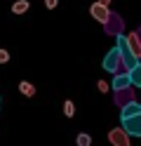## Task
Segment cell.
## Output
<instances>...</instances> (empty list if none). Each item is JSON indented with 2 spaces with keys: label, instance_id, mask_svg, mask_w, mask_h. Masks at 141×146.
I'll return each instance as SVG.
<instances>
[{
  "label": "cell",
  "instance_id": "obj_8",
  "mask_svg": "<svg viewBox=\"0 0 141 146\" xmlns=\"http://www.w3.org/2000/svg\"><path fill=\"white\" fill-rule=\"evenodd\" d=\"M132 85V78H129V71L125 73H115V78H113V90H122V87H129Z\"/></svg>",
  "mask_w": 141,
  "mask_h": 146
},
{
  "label": "cell",
  "instance_id": "obj_12",
  "mask_svg": "<svg viewBox=\"0 0 141 146\" xmlns=\"http://www.w3.org/2000/svg\"><path fill=\"white\" fill-rule=\"evenodd\" d=\"M129 78H132V85L141 87V64H136L134 68H129Z\"/></svg>",
  "mask_w": 141,
  "mask_h": 146
},
{
  "label": "cell",
  "instance_id": "obj_18",
  "mask_svg": "<svg viewBox=\"0 0 141 146\" xmlns=\"http://www.w3.org/2000/svg\"><path fill=\"white\" fill-rule=\"evenodd\" d=\"M97 87H99V92H106V90H108V85H106V83H103V80H101V83H99Z\"/></svg>",
  "mask_w": 141,
  "mask_h": 146
},
{
  "label": "cell",
  "instance_id": "obj_9",
  "mask_svg": "<svg viewBox=\"0 0 141 146\" xmlns=\"http://www.w3.org/2000/svg\"><path fill=\"white\" fill-rule=\"evenodd\" d=\"M139 111H141V104L129 102V104H125V106H120V118H129V115H134V113H139Z\"/></svg>",
  "mask_w": 141,
  "mask_h": 146
},
{
  "label": "cell",
  "instance_id": "obj_3",
  "mask_svg": "<svg viewBox=\"0 0 141 146\" xmlns=\"http://www.w3.org/2000/svg\"><path fill=\"white\" fill-rule=\"evenodd\" d=\"M122 29H125V21H122V17L120 14H115V12H111V17H108V21L103 24V31H106L108 35H118L122 33Z\"/></svg>",
  "mask_w": 141,
  "mask_h": 146
},
{
  "label": "cell",
  "instance_id": "obj_16",
  "mask_svg": "<svg viewBox=\"0 0 141 146\" xmlns=\"http://www.w3.org/2000/svg\"><path fill=\"white\" fill-rule=\"evenodd\" d=\"M7 61H9V52L0 47V64H7Z\"/></svg>",
  "mask_w": 141,
  "mask_h": 146
},
{
  "label": "cell",
  "instance_id": "obj_19",
  "mask_svg": "<svg viewBox=\"0 0 141 146\" xmlns=\"http://www.w3.org/2000/svg\"><path fill=\"white\" fill-rule=\"evenodd\" d=\"M136 33H139V38H141V29H136Z\"/></svg>",
  "mask_w": 141,
  "mask_h": 146
},
{
  "label": "cell",
  "instance_id": "obj_6",
  "mask_svg": "<svg viewBox=\"0 0 141 146\" xmlns=\"http://www.w3.org/2000/svg\"><path fill=\"white\" fill-rule=\"evenodd\" d=\"M89 14H92L97 21L106 24V21H108V17H111V7H108V5H103L101 0H99V3H94V5L89 7Z\"/></svg>",
  "mask_w": 141,
  "mask_h": 146
},
{
  "label": "cell",
  "instance_id": "obj_13",
  "mask_svg": "<svg viewBox=\"0 0 141 146\" xmlns=\"http://www.w3.org/2000/svg\"><path fill=\"white\" fill-rule=\"evenodd\" d=\"M19 92H21L24 97H35V87L24 80V83H19Z\"/></svg>",
  "mask_w": 141,
  "mask_h": 146
},
{
  "label": "cell",
  "instance_id": "obj_15",
  "mask_svg": "<svg viewBox=\"0 0 141 146\" xmlns=\"http://www.w3.org/2000/svg\"><path fill=\"white\" fill-rule=\"evenodd\" d=\"M64 113L68 115V118H73V115H75V104H73V102H66V104H64Z\"/></svg>",
  "mask_w": 141,
  "mask_h": 146
},
{
  "label": "cell",
  "instance_id": "obj_11",
  "mask_svg": "<svg viewBox=\"0 0 141 146\" xmlns=\"http://www.w3.org/2000/svg\"><path fill=\"white\" fill-rule=\"evenodd\" d=\"M28 7H31V3H28V0H17V3L12 5V12H14V14H26Z\"/></svg>",
  "mask_w": 141,
  "mask_h": 146
},
{
  "label": "cell",
  "instance_id": "obj_5",
  "mask_svg": "<svg viewBox=\"0 0 141 146\" xmlns=\"http://www.w3.org/2000/svg\"><path fill=\"white\" fill-rule=\"evenodd\" d=\"M129 132L125 130V127H115V130H111L108 132V141L113 146H129Z\"/></svg>",
  "mask_w": 141,
  "mask_h": 146
},
{
  "label": "cell",
  "instance_id": "obj_4",
  "mask_svg": "<svg viewBox=\"0 0 141 146\" xmlns=\"http://www.w3.org/2000/svg\"><path fill=\"white\" fill-rule=\"evenodd\" d=\"M122 120V127L132 134V137H141V111L129 115V118H120Z\"/></svg>",
  "mask_w": 141,
  "mask_h": 146
},
{
  "label": "cell",
  "instance_id": "obj_7",
  "mask_svg": "<svg viewBox=\"0 0 141 146\" xmlns=\"http://www.w3.org/2000/svg\"><path fill=\"white\" fill-rule=\"evenodd\" d=\"M115 92V104L118 106H125L129 102H134V92H132V85L129 87H122V90H113Z\"/></svg>",
  "mask_w": 141,
  "mask_h": 146
},
{
  "label": "cell",
  "instance_id": "obj_2",
  "mask_svg": "<svg viewBox=\"0 0 141 146\" xmlns=\"http://www.w3.org/2000/svg\"><path fill=\"white\" fill-rule=\"evenodd\" d=\"M103 68H106L108 73H118L120 68H125V66H122V54H120L118 45L106 54V57H103Z\"/></svg>",
  "mask_w": 141,
  "mask_h": 146
},
{
  "label": "cell",
  "instance_id": "obj_17",
  "mask_svg": "<svg viewBox=\"0 0 141 146\" xmlns=\"http://www.w3.org/2000/svg\"><path fill=\"white\" fill-rule=\"evenodd\" d=\"M56 5H59V0H45V7H47V10H54Z\"/></svg>",
  "mask_w": 141,
  "mask_h": 146
},
{
  "label": "cell",
  "instance_id": "obj_1",
  "mask_svg": "<svg viewBox=\"0 0 141 146\" xmlns=\"http://www.w3.org/2000/svg\"><path fill=\"white\" fill-rule=\"evenodd\" d=\"M118 47H120V54H122V66H125V71H129V68H134L136 64H141V57L132 50L127 35H122V33L118 35Z\"/></svg>",
  "mask_w": 141,
  "mask_h": 146
},
{
  "label": "cell",
  "instance_id": "obj_10",
  "mask_svg": "<svg viewBox=\"0 0 141 146\" xmlns=\"http://www.w3.org/2000/svg\"><path fill=\"white\" fill-rule=\"evenodd\" d=\"M127 40H129V45H132V50H134L139 57H141V38H139V33L134 31V33H129L127 35Z\"/></svg>",
  "mask_w": 141,
  "mask_h": 146
},
{
  "label": "cell",
  "instance_id": "obj_14",
  "mask_svg": "<svg viewBox=\"0 0 141 146\" xmlns=\"http://www.w3.org/2000/svg\"><path fill=\"white\" fill-rule=\"evenodd\" d=\"M75 141H78V146H89V144H92V137H89V134H85V132H80Z\"/></svg>",
  "mask_w": 141,
  "mask_h": 146
}]
</instances>
